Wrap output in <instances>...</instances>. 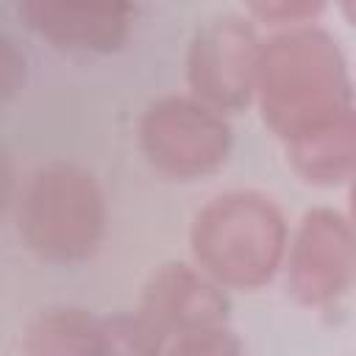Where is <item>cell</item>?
Here are the masks:
<instances>
[{"label": "cell", "instance_id": "obj_1", "mask_svg": "<svg viewBox=\"0 0 356 356\" xmlns=\"http://www.w3.org/2000/svg\"><path fill=\"white\" fill-rule=\"evenodd\" d=\"M253 92L286 147L353 122L345 61L323 31H289L261 44Z\"/></svg>", "mask_w": 356, "mask_h": 356}, {"label": "cell", "instance_id": "obj_11", "mask_svg": "<svg viewBox=\"0 0 356 356\" xmlns=\"http://www.w3.org/2000/svg\"><path fill=\"white\" fill-rule=\"evenodd\" d=\"M22 75H25V58L6 36H0V111L19 89Z\"/></svg>", "mask_w": 356, "mask_h": 356}, {"label": "cell", "instance_id": "obj_6", "mask_svg": "<svg viewBox=\"0 0 356 356\" xmlns=\"http://www.w3.org/2000/svg\"><path fill=\"white\" fill-rule=\"evenodd\" d=\"M259 39L239 17H222L197 31L186 58V78L195 97L214 111L248 106L256 86Z\"/></svg>", "mask_w": 356, "mask_h": 356}, {"label": "cell", "instance_id": "obj_9", "mask_svg": "<svg viewBox=\"0 0 356 356\" xmlns=\"http://www.w3.org/2000/svg\"><path fill=\"white\" fill-rule=\"evenodd\" d=\"M33 353H106L103 323L81 309H53L31 328Z\"/></svg>", "mask_w": 356, "mask_h": 356}, {"label": "cell", "instance_id": "obj_2", "mask_svg": "<svg viewBox=\"0 0 356 356\" xmlns=\"http://www.w3.org/2000/svg\"><path fill=\"white\" fill-rule=\"evenodd\" d=\"M284 217L259 192H225L206 203L192 225V253L200 270L236 289L267 284L284 259Z\"/></svg>", "mask_w": 356, "mask_h": 356}, {"label": "cell", "instance_id": "obj_4", "mask_svg": "<svg viewBox=\"0 0 356 356\" xmlns=\"http://www.w3.org/2000/svg\"><path fill=\"white\" fill-rule=\"evenodd\" d=\"M228 312L225 295L203 270L167 264L156 270L142 292L136 325L142 353H225L236 350L222 328Z\"/></svg>", "mask_w": 356, "mask_h": 356}, {"label": "cell", "instance_id": "obj_7", "mask_svg": "<svg viewBox=\"0 0 356 356\" xmlns=\"http://www.w3.org/2000/svg\"><path fill=\"white\" fill-rule=\"evenodd\" d=\"M353 236L342 214L314 209L289 248V289L303 303H328L350 286Z\"/></svg>", "mask_w": 356, "mask_h": 356}, {"label": "cell", "instance_id": "obj_10", "mask_svg": "<svg viewBox=\"0 0 356 356\" xmlns=\"http://www.w3.org/2000/svg\"><path fill=\"white\" fill-rule=\"evenodd\" d=\"M253 14L261 17L264 22H300L314 17L325 0H248Z\"/></svg>", "mask_w": 356, "mask_h": 356}, {"label": "cell", "instance_id": "obj_8", "mask_svg": "<svg viewBox=\"0 0 356 356\" xmlns=\"http://www.w3.org/2000/svg\"><path fill=\"white\" fill-rule=\"evenodd\" d=\"M25 22L64 50L108 53L128 36V0H19Z\"/></svg>", "mask_w": 356, "mask_h": 356}, {"label": "cell", "instance_id": "obj_3", "mask_svg": "<svg viewBox=\"0 0 356 356\" xmlns=\"http://www.w3.org/2000/svg\"><path fill=\"white\" fill-rule=\"evenodd\" d=\"M19 234L47 261L86 259L106 225V206L95 178L75 164L36 170L19 197Z\"/></svg>", "mask_w": 356, "mask_h": 356}, {"label": "cell", "instance_id": "obj_12", "mask_svg": "<svg viewBox=\"0 0 356 356\" xmlns=\"http://www.w3.org/2000/svg\"><path fill=\"white\" fill-rule=\"evenodd\" d=\"M11 189H14L11 164H8V159L0 153V214L6 211V206H8V200H11Z\"/></svg>", "mask_w": 356, "mask_h": 356}, {"label": "cell", "instance_id": "obj_5", "mask_svg": "<svg viewBox=\"0 0 356 356\" xmlns=\"http://www.w3.org/2000/svg\"><path fill=\"white\" fill-rule=\"evenodd\" d=\"M145 159L164 175L192 181L214 172L231 150V128L211 106L189 97L156 100L139 125Z\"/></svg>", "mask_w": 356, "mask_h": 356}]
</instances>
